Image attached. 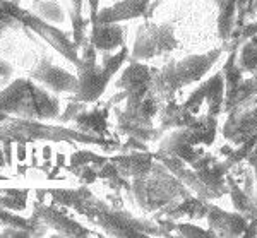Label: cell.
Segmentation results:
<instances>
[{"label": "cell", "mask_w": 257, "mask_h": 238, "mask_svg": "<svg viewBox=\"0 0 257 238\" xmlns=\"http://www.w3.org/2000/svg\"><path fill=\"white\" fill-rule=\"evenodd\" d=\"M230 118L225 122L223 136L235 146H243L257 134V99L255 96L228 111Z\"/></svg>", "instance_id": "8fae6325"}, {"label": "cell", "mask_w": 257, "mask_h": 238, "mask_svg": "<svg viewBox=\"0 0 257 238\" xmlns=\"http://www.w3.org/2000/svg\"><path fill=\"white\" fill-rule=\"evenodd\" d=\"M88 38L98 52H115L125 45V29L120 23H96Z\"/></svg>", "instance_id": "9a60e30c"}, {"label": "cell", "mask_w": 257, "mask_h": 238, "mask_svg": "<svg viewBox=\"0 0 257 238\" xmlns=\"http://www.w3.org/2000/svg\"><path fill=\"white\" fill-rule=\"evenodd\" d=\"M33 214L38 216L48 228L55 229V231L62 236H89V235H93L88 228H84L82 224L77 223V221L69 218L67 214H64V212H60L59 209H55V207H52V206H47V204L36 202Z\"/></svg>", "instance_id": "4fadbf2b"}, {"label": "cell", "mask_w": 257, "mask_h": 238, "mask_svg": "<svg viewBox=\"0 0 257 238\" xmlns=\"http://www.w3.org/2000/svg\"><path fill=\"white\" fill-rule=\"evenodd\" d=\"M74 124L82 132L103 136V134H106V125H108V106H96L91 110L84 108L74 116Z\"/></svg>", "instance_id": "e0dca14e"}, {"label": "cell", "mask_w": 257, "mask_h": 238, "mask_svg": "<svg viewBox=\"0 0 257 238\" xmlns=\"http://www.w3.org/2000/svg\"><path fill=\"white\" fill-rule=\"evenodd\" d=\"M153 70L146 64H141L139 60H131V64L115 86L123 89L125 98V108H136L144 101L148 94H151V82H153Z\"/></svg>", "instance_id": "30bf717a"}, {"label": "cell", "mask_w": 257, "mask_h": 238, "mask_svg": "<svg viewBox=\"0 0 257 238\" xmlns=\"http://www.w3.org/2000/svg\"><path fill=\"white\" fill-rule=\"evenodd\" d=\"M149 2L151 0H118L113 6L98 12L96 23H122V21L144 18L151 12Z\"/></svg>", "instance_id": "5bb4252c"}, {"label": "cell", "mask_w": 257, "mask_h": 238, "mask_svg": "<svg viewBox=\"0 0 257 238\" xmlns=\"http://www.w3.org/2000/svg\"><path fill=\"white\" fill-rule=\"evenodd\" d=\"M28 77L38 82L43 87H47L52 93H74L77 91V76L70 74L64 67L57 65L52 58L40 57L36 62H33L28 69Z\"/></svg>", "instance_id": "9c48e42d"}, {"label": "cell", "mask_w": 257, "mask_h": 238, "mask_svg": "<svg viewBox=\"0 0 257 238\" xmlns=\"http://www.w3.org/2000/svg\"><path fill=\"white\" fill-rule=\"evenodd\" d=\"M2 6L14 16L16 19L23 24L24 28H28L31 33L38 35L41 40L47 41L55 52H59L62 57L70 64L76 65L79 62V47L76 45V41L70 40L69 35L65 31H62L57 26H53L52 23L41 19L40 16H36L33 11H28L24 7H21L14 0H0Z\"/></svg>", "instance_id": "52a82bcc"}, {"label": "cell", "mask_w": 257, "mask_h": 238, "mask_svg": "<svg viewBox=\"0 0 257 238\" xmlns=\"http://www.w3.org/2000/svg\"><path fill=\"white\" fill-rule=\"evenodd\" d=\"M11 116L52 120L60 116V101L47 87L30 77H16L0 89V124Z\"/></svg>", "instance_id": "7a4b0ae2"}, {"label": "cell", "mask_w": 257, "mask_h": 238, "mask_svg": "<svg viewBox=\"0 0 257 238\" xmlns=\"http://www.w3.org/2000/svg\"><path fill=\"white\" fill-rule=\"evenodd\" d=\"M156 2H160V0H156Z\"/></svg>", "instance_id": "1f68e13d"}, {"label": "cell", "mask_w": 257, "mask_h": 238, "mask_svg": "<svg viewBox=\"0 0 257 238\" xmlns=\"http://www.w3.org/2000/svg\"><path fill=\"white\" fill-rule=\"evenodd\" d=\"M52 199L60 206H67L77 211L98 228L105 229L111 236H144L158 235V226L149 221L138 219L128 212L117 211L106 206L103 200L94 197L86 187L79 189H57L48 190Z\"/></svg>", "instance_id": "6da1fadb"}, {"label": "cell", "mask_w": 257, "mask_h": 238, "mask_svg": "<svg viewBox=\"0 0 257 238\" xmlns=\"http://www.w3.org/2000/svg\"><path fill=\"white\" fill-rule=\"evenodd\" d=\"M28 190H19V189H6L0 190V206L11 209L14 212L24 211L28 206Z\"/></svg>", "instance_id": "7402d4cb"}, {"label": "cell", "mask_w": 257, "mask_h": 238, "mask_svg": "<svg viewBox=\"0 0 257 238\" xmlns=\"http://www.w3.org/2000/svg\"><path fill=\"white\" fill-rule=\"evenodd\" d=\"M128 57V48L123 45L122 48L115 52H101V62L98 64V50L86 36L79 48V62L76 64L77 69V91L74 99L82 103H94L99 96L105 93L106 86L111 77L120 70V67L125 64Z\"/></svg>", "instance_id": "3957f363"}, {"label": "cell", "mask_w": 257, "mask_h": 238, "mask_svg": "<svg viewBox=\"0 0 257 238\" xmlns=\"http://www.w3.org/2000/svg\"><path fill=\"white\" fill-rule=\"evenodd\" d=\"M204 103L209 108V115L216 116L219 111L225 110V77H223V74H216V76L208 79L204 84L199 86L189 96L184 106L194 115Z\"/></svg>", "instance_id": "7c38bea8"}, {"label": "cell", "mask_w": 257, "mask_h": 238, "mask_svg": "<svg viewBox=\"0 0 257 238\" xmlns=\"http://www.w3.org/2000/svg\"><path fill=\"white\" fill-rule=\"evenodd\" d=\"M0 226H2V223H0Z\"/></svg>", "instance_id": "4dcf8cb0"}, {"label": "cell", "mask_w": 257, "mask_h": 238, "mask_svg": "<svg viewBox=\"0 0 257 238\" xmlns=\"http://www.w3.org/2000/svg\"><path fill=\"white\" fill-rule=\"evenodd\" d=\"M88 6H89V24H94L99 12V0H88Z\"/></svg>", "instance_id": "484cf974"}, {"label": "cell", "mask_w": 257, "mask_h": 238, "mask_svg": "<svg viewBox=\"0 0 257 238\" xmlns=\"http://www.w3.org/2000/svg\"><path fill=\"white\" fill-rule=\"evenodd\" d=\"M237 64L243 72H257V33L243 41L240 50L237 48Z\"/></svg>", "instance_id": "44dd1931"}, {"label": "cell", "mask_w": 257, "mask_h": 238, "mask_svg": "<svg viewBox=\"0 0 257 238\" xmlns=\"http://www.w3.org/2000/svg\"><path fill=\"white\" fill-rule=\"evenodd\" d=\"M136 202L146 211H156L187 197L184 187L175 178L167 175L163 166L153 165L151 172L138 177L131 185Z\"/></svg>", "instance_id": "8992f818"}, {"label": "cell", "mask_w": 257, "mask_h": 238, "mask_svg": "<svg viewBox=\"0 0 257 238\" xmlns=\"http://www.w3.org/2000/svg\"><path fill=\"white\" fill-rule=\"evenodd\" d=\"M31 11L52 24L65 23V11L62 9L60 2L57 0H33Z\"/></svg>", "instance_id": "ffe728a7"}, {"label": "cell", "mask_w": 257, "mask_h": 238, "mask_svg": "<svg viewBox=\"0 0 257 238\" xmlns=\"http://www.w3.org/2000/svg\"><path fill=\"white\" fill-rule=\"evenodd\" d=\"M111 2H118V0H111Z\"/></svg>", "instance_id": "f546056e"}, {"label": "cell", "mask_w": 257, "mask_h": 238, "mask_svg": "<svg viewBox=\"0 0 257 238\" xmlns=\"http://www.w3.org/2000/svg\"><path fill=\"white\" fill-rule=\"evenodd\" d=\"M11 141L16 144H28L35 141H74V143H86V144H108L99 136L82 132V131H70L64 127H53V125L41 124V120L31 118H9L0 124V143Z\"/></svg>", "instance_id": "5b68a950"}, {"label": "cell", "mask_w": 257, "mask_h": 238, "mask_svg": "<svg viewBox=\"0 0 257 238\" xmlns=\"http://www.w3.org/2000/svg\"><path fill=\"white\" fill-rule=\"evenodd\" d=\"M209 226L213 228V233L225 236H237L243 235L247 231L248 224L243 214H233V212H225L214 206L208 207Z\"/></svg>", "instance_id": "2e32d148"}, {"label": "cell", "mask_w": 257, "mask_h": 238, "mask_svg": "<svg viewBox=\"0 0 257 238\" xmlns=\"http://www.w3.org/2000/svg\"><path fill=\"white\" fill-rule=\"evenodd\" d=\"M214 2H216V6H219V4H223L225 0H214Z\"/></svg>", "instance_id": "83f0119b"}, {"label": "cell", "mask_w": 257, "mask_h": 238, "mask_svg": "<svg viewBox=\"0 0 257 238\" xmlns=\"http://www.w3.org/2000/svg\"><path fill=\"white\" fill-rule=\"evenodd\" d=\"M14 2H18V4H19V2H21V0H14Z\"/></svg>", "instance_id": "f1b7e54d"}, {"label": "cell", "mask_w": 257, "mask_h": 238, "mask_svg": "<svg viewBox=\"0 0 257 238\" xmlns=\"http://www.w3.org/2000/svg\"><path fill=\"white\" fill-rule=\"evenodd\" d=\"M221 53L223 50L216 48L199 55L185 57L177 62H170L153 76L151 94L161 99H170L182 87L201 81L211 70V67L218 62Z\"/></svg>", "instance_id": "277c9868"}, {"label": "cell", "mask_w": 257, "mask_h": 238, "mask_svg": "<svg viewBox=\"0 0 257 238\" xmlns=\"http://www.w3.org/2000/svg\"><path fill=\"white\" fill-rule=\"evenodd\" d=\"M7 165V160H6V153H4V148H0V170Z\"/></svg>", "instance_id": "4316f807"}, {"label": "cell", "mask_w": 257, "mask_h": 238, "mask_svg": "<svg viewBox=\"0 0 257 238\" xmlns=\"http://www.w3.org/2000/svg\"><path fill=\"white\" fill-rule=\"evenodd\" d=\"M178 40L172 24L144 23L136 35L134 47L131 52V60L146 62L163 53L175 50Z\"/></svg>", "instance_id": "ba28073f"}, {"label": "cell", "mask_w": 257, "mask_h": 238, "mask_svg": "<svg viewBox=\"0 0 257 238\" xmlns=\"http://www.w3.org/2000/svg\"><path fill=\"white\" fill-rule=\"evenodd\" d=\"M257 96V72L252 74V77H248L243 81L242 84V89H240V94H238V101H237V106L242 105V103H245L247 99L254 98ZM235 106V108H237Z\"/></svg>", "instance_id": "cb8c5ba5"}, {"label": "cell", "mask_w": 257, "mask_h": 238, "mask_svg": "<svg viewBox=\"0 0 257 238\" xmlns=\"http://www.w3.org/2000/svg\"><path fill=\"white\" fill-rule=\"evenodd\" d=\"M19 29H23V24H21L19 21L2 6V2H0V43H2V40L6 38L9 33H16V31H19Z\"/></svg>", "instance_id": "603a6c76"}, {"label": "cell", "mask_w": 257, "mask_h": 238, "mask_svg": "<svg viewBox=\"0 0 257 238\" xmlns=\"http://www.w3.org/2000/svg\"><path fill=\"white\" fill-rule=\"evenodd\" d=\"M12 76H14V65L9 60L0 57V89L6 84H9L12 81Z\"/></svg>", "instance_id": "d4e9b609"}, {"label": "cell", "mask_w": 257, "mask_h": 238, "mask_svg": "<svg viewBox=\"0 0 257 238\" xmlns=\"http://www.w3.org/2000/svg\"><path fill=\"white\" fill-rule=\"evenodd\" d=\"M111 163L117 166V170L123 177H143L151 172L153 168V160L148 154H127V156H117L111 158Z\"/></svg>", "instance_id": "ac0fdd59"}, {"label": "cell", "mask_w": 257, "mask_h": 238, "mask_svg": "<svg viewBox=\"0 0 257 238\" xmlns=\"http://www.w3.org/2000/svg\"><path fill=\"white\" fill-rule=\"evenodd\" d=\"M69 6V18L70 24H72V40L76 41V45L81 48L82 41L86 40V29H88L89 21L84 19L82 16V6H84V0H67Z\"/></svg>", "instance_id": "d6986e66"}]
</instances>
